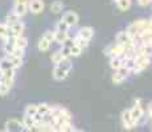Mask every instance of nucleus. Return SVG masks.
I'll return each instance as SVG.
<instances>
[{"mask_svg": "<svg viewBox=\"0 0 152 132\" xmlns=\"http://www.w3.org/2000/svg\"><path fill=\"white\" fill-rule=\"evenodd\" d=\"M42 37H44L45 40H48L50 44H52V42H54V32H52V31H46L45 33L42 34Z\"/></svg>", "mask_w": 152, "mask_h": 132, "instance_id": "nucleus-32", "label": "nucleus"}, {"mask_svg": "<svg viewBox=\"0 0 152 132\" xmlns=\"http://www.w3.org/2000/svg\"><path fill=\"white\" fill-rule=\"evenodd\" d=\"M1 132H8V131H5V130H4V131H1Z\"/></svg>", "mask_w": 152, "mask_h": 132, "instance_id": "nucleus-39", "label": "nucleus"}, {"mask_svg": "<svg viewBox=\"0 0 152 132\" xmlns=\"http://www.w3.org/2000/svg\"><path fill=\"white\" fill-rule=\"evenodd\" d=\"M121 120H122V125L126 128V130H132L135 127V123H134L132 118L130 115V110H124L121 115Z\"/></svg>", "mask_w": 152, "mask_h": 132, "instance_id": "nucleus-10", "label": "nucleus"}, {"mask_svg": "<svg viewBox=\"0 0 152 132\" xmlns=\"http://www.w3.org/2000/svg\"><path fill=\"white\" fill-rule=\"evenodd\" d=\"M17 21H20V17L17 16L13 11H11V12L7 15V17H5V24H7L8 26L13 25L15 23H17Z\"/></svg>", "mask_w": 152, "mask_h": 132, "instance_id": "nucleus-19", "label": "nucleus"}, {"mask_svg": "<svg viewBox=\"0 0 152 132\" xmlns=\"http://www.w3.org/2000/svg\"><path fill=\"white\" fill-rule=\"evenodd\" d=\"M130 73H131L130 70H128L126 66H123V67H121L119 70H116V71L114 73L111 81H113L115 85H121L122 82L126 81V78L128 77V74H130Z\"/></svg>", "mask_w": 152, "mask_h": 132, "instance_id": "nucleus-6", "label": "nucleus"}, {"mask_svg": "<svg viewBox=\"0 0 152 132\" xmlns=\"http://www.w3.org/2000/svg\"><path fill=\"white\" fill-rule=\"evenodd\" d=\"M50 108L52 107L48 103H40V104H37V115H40V116L46 115V114L50 112Z\"/></svg>", "mask_w": 152, "mask_h": 132, "instance_id": "nucleus-18", "label": "nucleus"}, {"mask_svg": "<svg viewBox=\"0 0 152 132\" xmlns=\"http://www.w3.org/2000/svg\"><path fill=\"white\" fill-rule=\"evenodd\" d=\"M73 132H83L82 130H75V128H74V131H73Z\"/></svg>", "mask_w": 152, "mask_h": 132, "instance_id": "nucleus-37", "label": "nucleus"}, {"mask_svg": "<svg viewBox=\"0 0 152 132\" xmlns=\"http://www.w3.org/2000/svg\"><path fill=\"white\" fill-rule=\"evenodd\" d=\"M68 39H69V32H58V31H54V42L62 45V44L65 42Z\"/></svg>", "mask_w": 152, "mask_h": 132, "instance_id": "nucleus-17", "label": "nucleus"}, {"mask_svg": "<svg viewBox=\"0 0 152 132\" xmlns=\"http://www.w3.org/2000/svg\"><path fill=\"white\" fill-rule=\"evenodd\" d=\"M81 53H82V48H80L78 45H73L70 48V57H80Z\"/></svg>", "mask_w": 152, "mask_h": 132, "instance_id": "nucleus-31", "label": "nucleus"}, {"mask_svg": "<svg viewBox=\"0 0 152 132\" xmlns=\"http://www.w3.org/2000/svg\"><path fill=\"white\" fill-rule=\"evenodd\" d=\"M39 50L40 52H48L49 49H50V42H49L48 40H45L44 37H41L39 41Z\"/></svg>", "mask_w": 152, "mask_h": 132, "instance_id": "nucleus-25", "label": "nucleus"}, {"mask_svg": "<svg viewBox=\"0 0 152 132\" xmlns=\"http://www.w3.org/2000/svg\"><path fill=\"white\" fill-rule=\"evenodd\" d=\"M62 21H65L66 24H68L70 28L72 26H75L78 24V21H80V17H78V15L75 12H73V11H69V12H65L62 16Z\"/></svg>", "mask_w": 152, "mask_h": 132, "instance_id": "nucleus-9", "label": "nucleus"}, {"mask_svg": "<svg viewBox=\"0 0 152 132\" xmlns=\"http://www.w3.org/2000/svg\"><path fill=\"white\" fill-rule=\"evenodd\" d=\"M114 1H115V3H116V1H119V0H114Z\"/></svg>", "mask_w": 152, "mask_h": 132, "instance_id": "nucleus-38", "label": "nucleus"}, {"mask_svg": "<svg viewBox=\"0 0 152 132\" xmlns=\"http://www.w3.org/2000/svg\"><path fill=\"white\" fill-rule=\"evenodd\" d=\"M24 29H25V24H24L23 21L15 23L13 25L10 26V37H19V36H23V33H24Z\"/></svg>", "mask_w": 152, "mask_h": 132, "instance_id": "nucleus-11", "label": "nucleus"}, {"mask_svg": "<svg viewBox=\"0 0 152 132\" xmlns=\"http://www.w3.org/2000/svg\"><path fill=\"white\" fill-rule=\"evenodd\" d=\"M69 29H70V26L65 21H62V20H60L56 24V31H58V32H69Z\"/></svg>", "mask_w": 152, "mask_h": 132, "instance_id": "nucleus-30", "label": "nucleus"}, {"mask_svg": "<svg viewBox=\"0 0 152 132\" xmlns=\"http://www.w3.org/2000/svg\"><path fill=\"white\" fill-rule=\"evenodd\" d=\"M13 12L19 17H23L28 12V3H15L13 5Z\"/></svg>", "mask_w": 152, "mask_h": 132, "instance_id": "nucleus-14", "label": "nucleus"}, {"mask_svg": "<svg viewBox=\"0 0 152 132\" xmlns=\"http://www.w3.org/2000/svg\"><path fill=\"white\" fill-rule=\"evenodd\" d=\"M124 49L126 48L123 45L115 42V44H113V45L107 46L106 50H104V54L110 55V57H122V55H123V53H124Z\"/></svg>", "mask_w": 152, "mask_h": 132, "instance_id": "nucleus-5", "label": "nucleus"}, {"mask_svg": "<svg viewBox=\"0 0 152 132\" xmlns=\"http://www.w3.org/2000/svg\"><path fill=\"white\" fill-rule=\"evenodd\" d=\"M132 61H134V67L131 70V73L139 74L140 71H143L144 69H147L150 66L151 57H147V55H135Z\"/></svg>", "mask_w": 152, "mask_h": 132, "instance_id": "nucleus-2", "label": "nucleus"}, {"mask_svg": "<svg viewBox=\"0 0 152 132\" xmlns=\"http://www.w3.org/2000/svg\"><path fill=\"white\" fill-rule=\"evenodd\" d=\"M8 69H15V67L12 66V63L10 62V60H8L7 57L0 58V71H3V70H8Z\"/></svg>", "mask_w": 152, "mask_h": 132, "instance_id": "nucleus-26", "label": "nucleus"}, {"mask_svg": "<svg viewBox=\"0 0 152 132\" xmlns=\"http://www.w3.org/2000/svg\"><path fill=\"white\" fill-rule=\"evenodd\" d=\"M78 36L82 37L83 40L86 41H90L93 39V36H94V29L91 28V26H82V28L78 31Z\"/></svg>", "mask_w": 152, "mask_h": 132, "instance_id": "nucleus-13", "label": "nucleus"}, {"mask_svg": "<svg viewBox=\"0 0 152 132\" xmlns=\"http://www.w3.org/2000/svg\"><path fill=\"white\" fill-rule=\"evenodd\" d=\"M44 8H45V4H44L42 0H29L28 3V11H31L33 15L41 13Z\"/></svg>", "mask_w": 152, "mask_h": 132, "instance_id": "nucleus-8", "label": "nucleus"}, {"mask_svg": "<svg viewBox=\"0 0 152 132\" xmlns=\"http://www.w3.org/2000/svg\"><path fill=\"white\" fill-rule=\"evenodd\" d=\"M15 3H29V0H15Z\"/></svg>", "mask_w": 152, "mask_h": 132, "instance_id": "nucleus-36", "label": "nucleus"}, {"mask_svg": "<svg viewBox=\"0 0 152 132\" xmlns=\"http://www.w3.org/2000/svg\"><path fill=\"white\" fill-rule=\"evenodd\" d=\"M124 58L123 57H111L110 60V67L114 70V71H116V70H119L121 67L124 66Z\"/></svg>", "mask_w": 152, "mask_h": 132, "instance_id": "nucleus-15", "label": "nucleus"}, {"mask_svg": "<svg viewBox=\"0 0 152 132\" xmlns=\"http://www.w3.org/2000/svg\"><path fill=\"white\" fill-rule=\"evenodd\" d=\"M131 4H132L131 0H119V1H116V7H118L121 11H123V12L127 9H130Z\"/></svg>", "mask_w": 152, "mask_h": 132, "instance_id": "nucleus-24", "label": "nucleus"}, {"mask_svg": "<svg viewBox=\"0 0 152 132\" xmlns=\"http://www.w3.org/2000/svg\"><path fill=\"white\" fill-rule=\"evenodd\" d=\"M151 1H152V0H151Z\"/></svg>", "mask_w": 152, "mask_h": 132, "instance_id": "nucleus-40", "label": "nucleus"}, {"mask_svg": "<svg viewBox=\"0 0 152 132\" xmlns=\"http://www.w3.org/2000/svg\"><path fill=\"white\" fill-rule=\"evenodd\" d=\"M13 86V79H7V78H0V95L4 96L10 93V90Z\"/></svg>", "mask_w": 152, "mask_h": 132, "instance_id": "nucleus-12", "label": "nucleus"}, {"mask_svg": "<svg viewBox=\"0 0 152 132\" xmlns=\"http://www.w3.org/2000/svg\"><path fill=\"white\" fill-rule=\"evenodd\" d=\"M0 39L3 40H8L10 39V26H8L7 24H0Z\"/></svg>", "mask_w": 152, "mask_h": 132, "instance_id": "nucleus-22", "label": "nucleus"}, {"mask_svg": "<svg viewBox=\"0 0 152 132\" xmlns=\"http://www.w3.org/2000/svg\"><path fill=\"white\" fill-rule=\"evenodd\" d=\"M115 40H116V42L123 45L124 48H134V46H135V39H134L127 31L118 32L115 36Z\"/></svg>", "mask_w": 152, "mask_h": 132, "instance_id": "nucleus-3", "label": "nucleus"}, {"mask_svg": "<svg viewBox=\"0 0 152 132\" xmlns=\"http://www.w3.org/2000/svg\"><path fill=\"white\" fill-rule=\"evenodd\" d=\"M151 0H138V4L140 5V7H147V5L151 4Z\"/></svg>", "mask_w": 152, "mask_h": 132, "instance_id": "nucleus-34", "label": "nucleus"}, {"mask_svg": "<svg viewBox=\"0 0 152 132\" xmlns=\"http://www.w3.org/2000/svg\"><path fill=\"white\" fill-rule=\"evenodd\" d=\"M72 67H73V65H72V62H70V60L69 58H65V60H62L60 63H57V65L54 66L52 75H53V78L56 81H64V79L69 75Z\"/></svg>", "mask_w": 152, "mask_h": 132, "instance_id": "nucleus-1", "label": "nucleus"}, {"mask_svg": "<svg viewBox=\"0 0 152 132\" xmlns=\"http://www.w3.org/2000/svg\"><path fill=\"white\" fill-rule=\"evenodd\" d=\"M73 41H74V44H75V45H78V46H80V48H82V49L87 48V46H89V42H90V41L83 40L82 37H80V36H78V34L74 37V39H73Z\"/></svg>", "mask_w": 152, "mask_h": 132, "instance_id": "nucleus-27", "label": "nucleus"}, {"mask_svg": "<svg viewBox=\"0 0 152 132\" xmlns=\"http://www.w3.org/2000/svg\"><path fill=\"white\" fill-rule=\"evenodd\" d=\"M62 9H64V3L61 0H56L50 4V11L53 13H60L62 12Z\"/></svg>", "mask_w": 152, "mask_h": 132, "instance_id": "nucleus-21", "label": "nucleus"}, {"mask_svg": "<svg viewBox=\"0 0 152 132\" xmlns=\"http://www.w3.org/2000/svg\"><path fill=\"white\" fill-rule=\"evenodd\" d=\"M130 115H131V118H132L135 124H138L140 120H142L143 116H144V110H143L142 104H140V99H136L135 104L132 106V108H130Z\"/></svg>", "mask_w": 152, "mask_h": 132, "instance_id": "nucleus-4", "label": "nucleus"}, {"mask_svg": "<svg viewBox=\"0 0 152 132\" xmlns=\"http://www.w3.org/2000/svg\"><path fill=\"white\" fill-rule=\"evenodd\" d=\"M23 125H24L25 130H29L31 127H33L36 124V120H34V116H28V115H24L23 118Z\"/></svg>", "mask_w": 152, "mask_h": 132, "instance_id": "nucleus-20", "label": "nucleus"}, {"mask_svg": "<svg viewBox=\"0 0 152 132\" xmlns=\"http://www.w3.org/2000/svg\"><path fill=\"white\" fill-rule=\"evenodd\" d=\"M25 128L23 123L17 119H8L5 122V131L8 132H23Z\"/></svg>", "mask_w": 152, "mask_h": 132, "instance_id": "nucleus-7", "label": "nucleus"}, {"mask_svg": "<svg viewBox=\"0 0 152 132\" xmlns=\"http://www.w3.org/2000/svg\"><path fill=\"white\" fill-rule=\"evenodd\" d=\"M41 127H42V123H36V124L33 125V127H31L28 130V132H41Z\"/></svg>", "mask_w": 152, "mask_h": 132, "instance_id": "nucleus-33", "label": "nucleus"}, {"mask_svg": "<svg viewBox=\"0 0 152 132\" xmlns=\"http://www.w3.org/2000/svg\"><path fill=\"white\" fill-rule=\"evenodd\" d=\"M7 58L10 60V62L12 63V66L15 69H19L23 65V58L21 57H16V55H7Z\"/></svg>", "mask_w": 152, "mask_h": 132, "instance_id": "nucleus-23", "label": "nucleus"}, {"mask_svg": "<svg viewBox=\"0 0 152 132\" xmlns=\"http://www.w3.org/2000/svg\"><path fill=\"white\" fill-rule=\"evenodd\" d=\"M37 114V104H28L25 107V111H24V115H28V116H34Z\"/></svg>", "mask_w": 152, "mask_h": 132, "instance_id": "nucleus-28", "label": "nucleus"}, {"mask_svg": "<svg viewBox=\"0 0 152 132\" xmlns=\"http://www.w3.org/2000/svg\"><path fill=\"white\" fill-rule=\"evenodd\" d=\"M148 116H150V119L152 120V102L148 106Z\"/></svg>", "mask_w": 152, "mask_h": 132, "instance_id": "nucleus-35", "label": "nucleus"}, {"mask_svg": "<svg viewBox=\"0 0 152 132\" xmlns=\"http://www.w3.org/2000/svg\"><path fill=\"white\" fill-rule=\"evenodd\" d=\"M62 60H65V57L62 55V53H61V50H57V52H54L53 54H52V62H53L54 65L60 63Z\"/></svg>", "mask_w": 152, "mask_h": 132, "instance_id": "nucleus-29", "label": "nucleus"}, {"mask_svg": "<svg viewBox=\"0 0 152 132\" xmlns=\"http://www.w3.org/2000/svg\"><path fill=\"white\" fill-rule=\"evenodd\" d=\"M12 39V42L15 44L16 48H20V49H25L28 46V40L27 37L24 36H19V37H11Z\"/></svg>", "mask_w": 152, "mask_h": 132, "instance_id": "nucleus-16", "label": "nucleus"}]
</instances>
